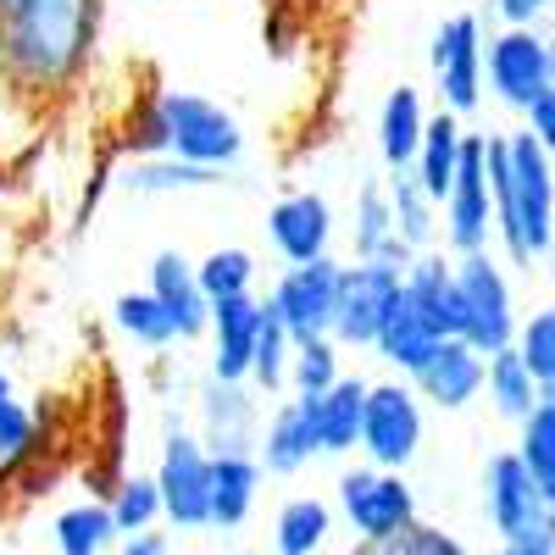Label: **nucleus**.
<instances>
[{"label": "nucleus", "instance_id": "a19ab883", "mask_svg": "<svg viewBox=\"0 0 555 555\" xmlns=\"http://www.w3.org/2000/svg\"><path fill=\"white\" fill-rule=\"evenodd\" d=\"M494 555H555V517L528 528V533H512V539H500Z\"/></svg>", "mask_w": 555, "mask_h": 555}, {"label": "nucleus", "instance_id": "c756f323", "mask_svg": "<svg viewBox=\"0 0 555 555\" xmlns=\"http://www.w3.org/2000/svg\"><path fill=\"white\" fill-rule=\"evenodd\" d=\"M117 539L122 533H117V522H112L101 494L73 500V505H62V512L51 517V550L56 555H112Z\"/></svg>", "mask_w": 555, "mask_h": 555}, {"label": "nucleus", "instance_id": "e433bc0d", "mask_svg": "<svg viewBox=\"0 0 555 555\" xmlns=\"http://www.w3.org/2000/svg\"><path fill=\"white\" fill-rule=\"evenodd\" d=\"M289 356H295V339L284 334V322L272 311H261V334H256V356H250V389L261 400H278L289 395Z\"/></svg>", "mask_w": 555, "mask_h": 555}, {"label": "nucleus", "instance_id": "4c0bfd02", "mask_svg": "<svg viewBox=\"0 0 555 555\" xmlns=\"http://www.w3.org/2000/svg\"><path fill=\"white\" fill-rule=\"evenodd\" d=\"M345 378V345L334 334H317V339H295L289 356V395H322L328 384Z\"/></svg>", "mask_w": 555, "mask_h": 555}, {"label": "nucleus", "instance_id": "aec40b11", "mask_svg": "<svg viewBox=\"0 0 555 555\" xmlns=\"http://www.w3.org/2000/svg\"><path fill=\"white\" fill-rule=\"evenodd\" d=\"M145 289L167 306L172 328H178V345H190L206 334V317H211V300L195 278V261L183 250H156L151 256V272H145Z\"/></svg>", "mask_w": 555, "mask_h": 555}, {"label": "nucleus", "instance_id": "2eb2a0df", "mask_svg": "<svg viewBox=\"0 0 555 555\" xmlns=\"http://www.w3.org/2000/svg\"><path fill=\"white\" fill-rule=\"evenodd\" d=\"M317 416L306 395H278L261 411V434H256V461L267 478H300L317 461Z\"/></svg>", "mask_w": 555, "mask_h": 555}, {"label": "nucleus", "instance_id": "79ce46f5", "mask_svg": "<svg viewBox=\"0 0 555 555\" xmlns=\"http://www.w3.org/2000/svg\"><path fill=\"white\" fill-rule=\"evenodd\" d=\"M522 128H528V133L539 139V145H544V151L555 156V83H550L544 95H539V101H533V106L522 112Z\"/></svg>", "mask_w": 555, "mask_h": 555}, {"label": "nucleus", "instance_id": "bb28decb", "mask_svg": "<svg viewBox=\"0 0 555 555\" xmlns=\"http://www.w3.org/2000/svg\"><path fill=\"white\" fill-rule=\"evenodd\" d=\"M339 517L328 500L317 494H289L284 505L272 512V533H267V555H322L334 539Z\"/></svg>", "mask_w": 555, "mask_h": 555}, {"label": "nucleus", "instance_id": "a878e982", "mask_svg": "<svg viewBox=\"0 0 555 555\" xmlns=\"http://www.w3.org/2000/svg\"><path fill=\"white\" fill-rule=\"evenodd\" d=\"M423 128H428V101L416 83H395L384 106H378V162L384 172H405L416 145H423Z\"/></svg>", "mask_w": 555, "mask_h": 555}, {"label": "nucleus", "instance_id": "473e14b6", "mask_svg": "<svg viewBox=\"0 0 555 555\" xmlns=\"http://www.w3.org/2000/svg\"><path fill=\"white\" fill-rule=\"evenodd\" d=\"M389 211H395V234L400 245L416 256V250H434L439 245V201L416 183L411 172H389Z\"/></svg>", "mask_w": 555, "mask_h": 555}, {"label": "nucleus", "instance_id": "0eeeda50", "mask_svg": "<svg viewBox=\"0 0 555 555\" xmlns=\"http://www.w3.org/2000/svg\"><path fill=\"white\" fill-rule=\"evenodd\" d=\"M423 439H428V411H423V395L411 389V378H378L366 384V405H361V455L373 467H395L405 473L416 455H423Z\"/></svg>", "mask_w": 555, "mask_h": 555}, {"label": "nucleus", "instance_id": "ddd939ff", "mask_svg": "<svg viewBox=\"0 0 555 555\" xmlns=\"http://www.w3.org/2000/svg\"><path fill=\"white\" fill-rule=\"evenodd\" d=\"M261 234H267V250L284 267L289 261H317V256H334L339 211L322 190H284L278 201H267Z\"/></svg>", "mask_w": 555, "mask_h": 555}, {"label": "nucleus", "instance_id": "de8ad7c7", "mask_svg": "<svg viewBox=\"0 0 555 555\" xmlns=\"http://www.w3.org/2000/svg\"><path fill=\"white\" fill-rule=\"evenodd\" d=\"M0 106H7V95H0Z\"/></svg>", "mask_w": 555, "mask_h": 555}, {"label": "nucleus", "instance_id": "49530a36", "mask_svg": "<svg viewBox=\"0 0 555 555\" xmlns=\"http://www.w3.org/2000/svg\"><path fill=\"white\" fill-rule=\"evenodd\" d=\"M240 555H267V550H240Z\"/></svg>", "mask_w": 555, "mask_h": 555}, {"label": "nucleus", "instance_id": "1a4fd4ad", "mask_svg": "<svg viewBox=\"0 0 555 555\" xmlns=\"http://www.w3.org/2000/svg\"><path fill=\"white\" fill-rule=\"evenodd\" d=\"M428 73H434V95L444 112L473 117L483 106V17L478 12H450L434 39H428Z\"/></svg>", "mask_w": 555, "mask_h": 555}, {"label": "nucleus", "instance_id": "4468645a", "mask_svg": "<svg viewBox=\"0 0 555 555\" xmlns=\"http://www.w3.org/2000/svg\"><path fill=\"white\" fill-rule=\"evenodd\" d=\"M261 411L267 400L240 378H201L195 384V434L206 439V450H256L261 434Z\"/></svg>", "mask_w": 555, "mask_h": 555}, {"label": "nucleus", "instance_id": "9d476101", "mask_svg": "<svg viewBox=\"0 0 555 555\" xmlns=\"http://www.w3.org/2000/svg\"><path fill=\"white\" fill-rule=\"evenodd\" d=\"M405 289V267L400 261H345L339 267V300H334V339L345 350H373L378 328H384V317L389 306L400 300Z\"/></svg>", "mask_w": 555, "mask_h": 555}, {"label": "nucleus", "instance_id": "c85d7f7f", "mask_svg": "<svg viewBox=\"0 0 555 555\" xmlns=\"http://www.w3.org/2000/svg\"><path fill=\"white\" fill-rule=\"evenodd\" d=\"M461 151H467V117H455V112H428V128H423V145H416V156H411V178L423 183V190L434 195V201H444V190H450V178H455V167H461Z\"/></svg>", "mask_w": 555, "mask_h": 555}, {"label": "nucleus", "instance_id": "f704fd0d", "mask_svg": "<svg viewBox=\"0 0 555 555\" xmlns=\"http://www.w3.org/2000/svg\"><path fill=\"white\" fill-rule=\"evenodd\" d=\"M195 278H201V289H206L211 306H217V300H234V295H261V261H256V250H245V245H217V250H206V256L195 261Z\"/></svg>", "mask_w": 555, "mask_h": 555}, {"label": "nucleus", "instance_id": "9b49d317", "mask_svg": "<svg viewBox=\"0 0 555 555\" xmlns=\"http://www.w3.org/2000/svg\"><path fill=\"white\" fill-rule=\"evenodd\" d=\"M339 256H317V261H289L284 272L267 284L261 306L284 322L289 339H317L334 328V300H339Z\"/></svg>", "mask_w": 555, "mask_h": 555}, {"label": "nucleus", "instance_id": "6ab92c4d", "mask_svg": "<svg viewBox=\"0 0 555 555\" xmlns=\"http://www.w3.org/2000/svg\"><path fill=\"white\" fill-rule=\"evenodd\" d=\"M411 389L434 411H467L483 395V350L467 339H439V350L411 373Z\"/></svg>", "mask_w": 555, "mask_h": 555}, {"label": "nucleus", "instance_id": "393cba45", "mask_svg": "<svg viewBox=\"0 0 555 555\" xmlns=\"http://www.w3.org/2000/svg\"><path fill=\"white\" fill-rule=\"evenodd\" d=\"M439 328L411 306V295L400 289V300L389 306V317H384V328H378V339H373V356L389 366V373H400V378H411L416 366H423L434 350H439Z\"/></svg>", "mask_w": 555, "mask_h": 555}, {"label": "nucleus", "instance_id": "a18cd8bd", "mask_svg": "<svg viewBox=\"0 0 555 555\" xmlns=\"http://www.w3.org/2000/svg\"><path fill=\"white\" fill-rule=\"evenodd\" d=\"M539 400H550V405H555V378H544V384H539Z\"/></svg>", "mask_w": 555, "mask_h": 555}, {"label": "nucleus", "instance_id": "58836bf2", "mask_svg": "<svg viewBox=\"0 0 555 555\" xmlns=\"http://www.w3.org/2000/svg\"><path fill=\"white\" fill-rule=\"evenodd\" d=\"M350 555H467V544H461L455 533H444V528L416 517V522H405L389 539H356Z\"/></svg>", "mask_w": 555, "mask_h": 555}, {"label": "nucleus", "instance_id": "c9c22d12", "mask_svg": "<svg viewBox=\"0 0 555 555\" xmlns=\"http://www.w3.org/2000/svg\"><path fill=\"white\" fill-rule=\"evenodd\" d=\"M106 512L117 522V533H145V528H162V489L151 473H117L106 489Z\"/></svg>", "mask_w": 555, "mask_h": 555}, {"label": "nucleus", "instance_id": "412c9836", "mask_svg": "<svg viewBox=\"0 0 555 555\" xmlns=\"http://www.w3.org/2000/svg\"><path fill=\"white\" fill-rule=\"evenodd\" d=\"M261 461L256 450H211V517L206 528L217 533H234L256 517V505H261Z\"/></svg>", "mask_w": 555, "mask_h": 555}, {"label": "nucleus", "instance_id": "7c9ffc66", "mask_svg": "<svg viewBox=\"0 0 555 555\" xmlns=\"http://www.w3.org/2000/svg\"><path fill=\"white\" fill-rule=\"evenodd\" d=\"M494 416H505V423H522V416L539 405V378L528 373V361L505 345L494 356H483V395Z\"/></svg>", "mask_w": 555, "mask_h": 555}, {"label": "nucleus", "instance_id": "37998d69", "mask_svg": "<svg viewBox=\"0 0 555 555\" xmlns=\"http://www.w3.org/2000/svg\"><path fill=\"white\" fill-rule=\"evenodd\" d=\"M112 555H172V539L162 528H145V533H122L112 544Z\"/></svg>", "mask_w": 555, "mask_h": 555}, {"label": "nucleus", "instance_id": "ea45409f", "mask_svg": "<svg viewBox=\"0 0 555 555\" xmlns=\"http://www.w3.org/2000/svg\"><path fill=\"white\" fill-rule=\"evenodd\" d=\"M512 350L528 361V373L544 384L555 378V306H539L517 322V334H512Z\"/></svg>", "mask_w": 555, "mask_h": 555}, {"label": "nucleus", "instance_id": "72a5a7b5", "mask_svg": "<svg viewBox=\"0 0 555 555\" xmlns=\"http://www.w3.org/2000/svg\"><path fill=\"white\" fill-rule=\"evenodd\" d=\"M517 461L528 467V478H533V489L544 494V505H550V517H555V405L550 400H539L522 423H517Z\"/></svg>", "mask_w": 555, "mask_h": 555}, {"label": "nucleus", "instance_id": "20e7f679", "mask_svg": "<svg viewBox=\"0 0 555 555\" xmlns=\"http://www.w3.org/2000/svg\"><path fill=\"white\" fill-rule=\"evenodd\" d=\"M455 284H461V334L473 350L494 356L512 345L522 306H517V284H512V261H505L494 245L473 250V256H455Z\"/></svg>", "mask_w": 555, "mask_h": 555}, {"label": "nucleus", "instance_id": "f03ea898", "mask_svg": "<svg viewBox=\"0 0 555 555\" xmlns=\"http://www.w3.org/2000/svg\"><path fill=\"white\" fill-rule=\"evenodd\" d=\"M483 167L494 195V250L533 272L555 250V156L528 128H512L483 133Z\"/></svg>", "mask_w": 555, "mask_h": 555}, {"label": "nucleus", "instance_id": "4be33fe9", "mask_svg": "<svg viewBox=\"0 0 555 555\" xmlns=\"http://www.w3.org/2000/svg\"><path fill=\"white\" fill-rule=\"evenodd\" d=\"M345 240L356 261H411V250L395 234V211H389V183L384 178H361L350 195V217H345Z\"/></svg>", "mask_w": 555, "mask_h": 555}, {"label": "nucleus", "instance_id": "6e6552de", "mask_svg": "<svg viewBox=\"0 0 555 555\" xmlns=\"http://www.w3.org/2000/svg\"><path fill=\"white\" fill-rule=\"evenodd\" d=\"M334 517L356 539H389L405 522H416L423 512H416V489H411L405 473L361 461V467H345L339 483H334Z\"/></svg>", "mask_w": 555, "mask_h": 555}, {"label": "nucleus", "instance_id": "2f4dec72", "mask_svg": "<svg viewBox=\"0 0 555 555\" xmlns=\"http://www.w3.org/2000/svg\"><path fill=\"white\" fill-rule=\"evenodd\" d=\"M112 328H117L133 350H151V356L178 350V328H172L167 306H162L151 289H128V295H117V300H112Z\"/></svg>", "mask_w": 555, "mask_h": 555}, {"label": "nucleus", "instance_id": "f257e3e1", "mask_svg": "<svg viewBox=\"0 0 555 555\" xmlns=\"http://www.w3.org/2000/svg\"><path fill=\"white\" fill-rule=\"evenodd\" d=\"M112 0H0V95L39 117L95 78Z\"/></svg>", "mask_w": 555, "mask_h": 555}, {"label": "nucleus", "instance_id": "423d86ee", "mask_svg": "<svg viewBox=\"0 0 555 555\" xmlns=\"http://www.w3.org/2000/svg\"><path fill=\"white\" fill-rule=\"evenodd\" d=\"M156 489H162V522L172 533H206L211 517V450L195 428L167 416L162 455H156Z\"/></svg>", "mask_w": 555, "mask_h": 555}, {"label": "nucleus", "instance_id": "dca6fc26", "mask_svg": "<svg viewBox=\"0 0 555 555\" xmlns=\"http://www.w3.org/2000/svg\"><path fill=\"white\" fill-rule=\"evenodd\" d=\"M483 517H489L494 539H512V533H528V528L550 522V505L533 489L517 450H494L489 455V467H483Z\"/></svg>", "mask_w": 555, "mask_h": 555}, {"label": "nucleus", "instance_id": "f8f14e48", "mask_svg": "<svg viewBox=\"0 0 555 555\" xmlns=\"http://www.w3.org/2000/svg\"><path fill=\"white\" fill-rule=\"evenodd\" d=\"M439 245L450 256H473L494 245V195H489V167H483V133H467V151L439 201Z\"/></svg>", "mask_w": 555, "mask_h": 555}, {"label": "nucleus", "instance_id": "f3484780", "mask_svg": "<svg viewBox=\"0 0 555 555\" xmlns=\"http://www.w3.org/2000/svg\"><path fill=\"white\" fill-rule=\"evenodd\" d=\"M261 295H234L217 300L206 317V373L211 378H250V356H256V334H261Z\"/></svg>", "mask_w": 555, "mask_h": 555}, {"label": "nucleus", "instance_id": "5701e85b", "mask_svg": "<svg viewBox=\"0 0 555 555\" xmlns=\"http://www.w3.org/2000/svg\"><path fill=\"white\" fill-rule=\"evenodd\" d=\"M405 295H411V306L423 311L444 339L461 334V284H455V256L444 245L416 250L405 261Z\"/></svg>", "mask_w": 555, "mask_h": 555}, {"label": "nucleus", "instance_id": "39448f33", "mask_svg": "<svg viewBox=\"0 0 555 555\" xmlns=\"http://www.w3.org/2000/svg\"><path fill=\"white\" fill-rule=\"evenodd\" d=\"M555 83V34L539 23H500L483 34V89L505 112H528Z\"/></svg>", "mask_w": 555, "mask_h": 555}, {"label": "nucleus", "instance_id": "cd10ccee", "mask_svg": "<svg viewBox=\"0 0 555 555\" xmlns=\"http://www.w3.org/2000/svg\"><path fill=\"white\" fill-rule=\"evenodd\" d=\"M361 405H366V378L361 373H345L339 384L311 395L317 450L322 455H356V444H361Z\"/></svg>", "mask_w": 555, "mask_h": 555}, {"label": "nucleus", "instance_id": "b1692460", "mask_svg": "<svg viewBox=\"0 0 555 555\" xmlns=\"http://www.w3.org/2000/svg\"><path fill=\"white\" fill-rule=\"evenodd\" d=\"M39 455H44V416L17 395L12 366L0 356V478L39 467Z\"/></svg>", "mask_w": 555, "mask_h": 555}, {"label": "nucleus", "instance_id": "c03bdc74", "mask_svg": "<svg viewBox=\"0 0 555 555\" xmlns=\"http://www.w3.org/2000/svg\"><path fill=\"white\" fill-rule=\"evenodd\" d=\"M550 7H555V0H489V12L500 23H539Z\"/></svg>", "mask_w": 555, "mask_h": 555}, {"label": "nucleus", "instance_id": "7ed1b4c3", "mask_svg": "<svg viewBox=\"0 0 555 555\" xmlns=\"http://www.w3.org/2000/svg\"><path fill=\"white\" fill-rule=\"evenodd\" d=\"M245 151V122L201 89H145L122 122V156H183L201 167H240Z\"/></svg>", "mask_w": 555, "mask_h": 555}, {"label": "nucleus", "instance_id": "a211bd4d", "mask_svg": "<svg viewBox=\"0 0 555 555\" xmlns=\"http://www.w3.org/2000/svg\"><path fill=\"white\" fill-rule=\"evenodd\" d=\"M240 183V167H201L183 156H128L117 167V190L139 201H162V195H201V190H228Z\"/></svg>", "mask_w": 555, "mask_h": 555}]
</instances>
